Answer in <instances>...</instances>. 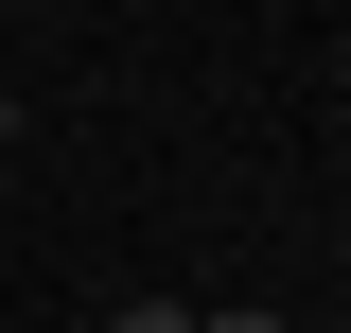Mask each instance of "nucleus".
<instances>
[{"label": "nucleus", "instance_id": "f03ea898", "mask_svg": "<svg viewBox=\"0 0 351 333\" xmlns=\"http://www.w3.org/2000/svg\"><path fill=\"white\" fill-rule=\"evenodd\" d=\"M193 333H281V316H193Z\"/></svg>", "mask_w": 351, "mask_h": 333}, {"label": "nucleus", "instance_id": "f257e3e1", "mask_svg": "<svg viewBox=\"0 0 351 333\" xmlns=\"http://www.w3.org/2000/svg\"><path fill=\"white\" fill-rule=\"evenodd\" d=\"M106 333H193V316H176V298H123V316H106Z\"/></svg>", "mask_w": 351, "mask_h": 333}, {"label": "nucleus", "instance_id": "7ed1b4c3", "mask_svg": "<svg viewBox=\"0 0 351 333\" xmlns=\"http://www.w3.org/2000/svg\"><path fill=\"white\" fill-rule=\"evenodd\" d=\"M0 140H18V88H0Z\"/></svg>", "mask_w": 351, "mask_h": 333}]
</instances>
